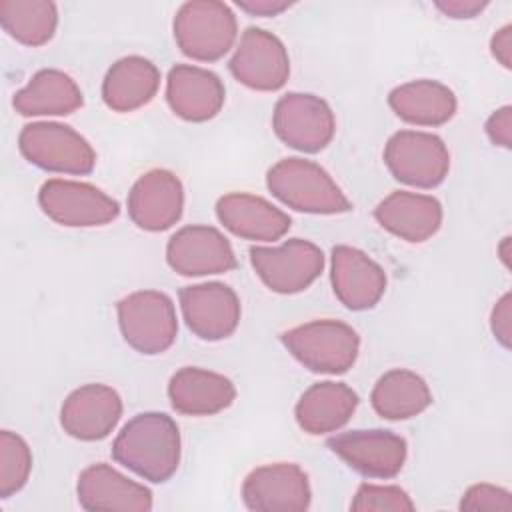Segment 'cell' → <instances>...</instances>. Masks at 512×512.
I'll list each match as a JSON object with an SVG mask.
<instances>
[{
  "instance_id": "obj_2",
  "label": "cell",
  "mask_w": 512,
  "mask_h": 512,
  "mask_svg": "<svg viewBox=\"0 0 512 512\" xmlns=\"http://www.w3.org/2000/svg\"><path fill=\"white\" fill-rule=\"evenodd\" d=\"M266 186L274 198L296 212L342 214L352 210L334 178L320 164L300 156L278 160L266 174Z\"/></svg>"
},
{
  "instance_id": "obj_32",
  "label": "cell",
  "mask_w": 512,
  "mask_h": 512,
  "mask_svg": "<svg viewBox=\"0 0 512 512\" xmlns=\"http://www.w3.org/2000/svg\"><path fill=\"white\" fill-rule=\"evenodd\" d=\"M460 510H466V512H484V510L510 512L512 510V496L502 486H494V484H488V482L472 484L462 494Z\"/></svg>"
},
{
  "instance_id": "obj_4",
  "label": "cell",
  "mask_w": 512,
  "mask_h": 512,
  "mask_svg": "<svg viewBox=\"0 0 512 512\" xmlns=\"http://www.w3.org/2000/svg\"><path fill=\"white\" fill-rule=\"evenodd\" d=\"M172 30L182 54L198 62H216L234 46L238 22L224 2L192 0L178 8Z\"/></svg>"
},
{
  "instance_id": "obj_11",
  "label": "cell",
  "mask_w": 512,
  "mask_h": 512,
  "mask_svg": "<svg viewBox=\"0 0 512 512\" xmlns=\"http://www.w3.org/2000/svg\"><path fill=\"white\" fill-rule=\"evenodd\" d=\"M228 68L240 84L260 92H274L290 76V58L276 34L250 26L242 32Z\"/></svg>"
},
{
  "instance_id": "obj_17",
  "label": "cell",
  "mask_w": 512,
  "mask_h": 512,
  "mask_svg": "<svg viewBox=\"0 0 512 512\" xmlns=\"http://www.w3.org/2000/svg\"><path fill=\"white\" fill-rule=\"evenodd\" d=\"M330 282L334 296L348 310L374 308L386 292V272L366 252L354 246H334L330 254Z\"/></svg>"
},
{
  "instance_id": "obj_22",
  "label": "cell",
  "mask_w": 512,
  "mask_h": 512,
  "mask_svg": "<svg viewBox=\"0 0 512 512\" xmlns=\"http://www.w3.org/2000/svg\"><path fill=\"white\" fill-rule=\"evenodd\" d=\"M442 204L428 194L394 190L374 208L376 222L400 240L420 244L442 226Z\"/></svg>"
},
{
  "instance_id": "obj_37",
  "label": "cell",
  "mask_w": 512,
  "mask_h": 512,
  "mask_svg": "<svg viewBox=\"0 0 512 512\" xmlns=\"http://www.w3.org/2000/svg\"><path fill=\"white\" fill-rule=\"evenodd\" d=\"M236 6L252 16H278L292 6L288 0H238Z\"/></svg>"
},
{
  "instance_id": "obj_25",
  "label": "cell",
  "mask_w": 512,
  "mask_h": 512,
  "mask_svg": "<svg viewBox=\"0 0 512 512\" xmlns=\"http://www.w3.org/2000/svg\"><path fill=\"white\" fill-rule=\"evenodd\" d=\"M160 88V70L144 56L116 60L102 80V100L114 112H134L146 106Z\"/></svg>"
},
{
  "instance_id": "obj_10",
  "label": "cell",
  "mask_w": 512,
  "mask_h": 512,
  "mask_svg": "<svg viewBox=\"0 0 512 512\" xmlns=\"http://www.w3.org/2000/svg\"><path fill=\"white\" fill-rule=\"evenodd\" d=\"M276 136L300 152L324 150L336 132V118L326 100L308 92L284 94L272 112Z\"/></svg>"
},
{
  "instance_id": "obj_33",
  "label": "cell",
  "mask_w": 512,
  "mask_h": 512,
  "mask_svg": "<svg viewBox=\"0 0 512 512\" xmlns=\"http://www.w3.org/2000/svg\"><path fill=\"white\" fill-rule=\"evenodd\" d=\"M490 328L494 338L504 346L510 348V340H512V296L510 292L502 294L490 314Z\"/></svg>"
},
{
  "instance_id": "obj_12",
  "label": "cell",
  "mask_w": 512,
  "mask_h": 512,
  "mask_svg": "<svg viewBox=\"0 0 512 512\" xmlns=\"http://www.w3.org/2000/svg\"><path fill=\"white\" fill-rule=\"evenodd\" d=\"M242 502L254 512H304L312 502L308 474L292 462L258 466L242 482Z\"/></svg>"
},
{
  "instance_id": "obj_6",
  "label": "cell",
  "mask_w": 512,
  "mask_h": 512,
  "mask_svg": "<svg viewBox=\"0 0 512 512\" xmlns=\"http://www.w3.org/2000/svg\"><path fill=\"white\" fill-rule=\"evenodd\" d=\"M20 154L34 166L60 174H90L96 166L92 144L68 124L32 122L20 130Z\"/></svg>"
},
{
  "instance_id": "obj_9",
  "label": "cell",
  "mask_w": 512,
  "mask_h": 512,
  "mask_svg": "<svg viewBox=\"0 0 512 512\" xmlns=\"http://www.w3.org/2000/svg\"><path fill=\"white\" fill-rule=\"evenodd\" d=\"M250 264L272 292L296 294L322 274L324 254L310 240L290 238L280 246H252Z\"/></svg>"
},
{
  "instance_id": "obj_1",
  "label": "cell",
  "mask_w": 512,
  "mask_h": 512,
  "mask_svg": "<svg viewBox=\"0 0 512 512\" xmlns=\"http://www.w3.org/2000/svg\"><path fill=\"white\" fill-rule=\"evenodd\" d=\"M112 458L148 482H166L180 464V430L164 412L130 418L112 444Z\"/></svg>"
},
{
  "instance_id": "obj_27",
  "label": "cell",
  "mask_w": 512,
  "mask_h": 512,
  "mask_svg": "<svg viewBox=\"0 0 512 512\" xmlns=\"http://www.w3.org/2000/svg\"><path fill=\"white\" fill-rule=\"evenodd\" d=\"M82 104L78 84L56 68L38 70L12 98V106L22 116H68Z\"/></svg>"
},
{
  "instance_id": "obj_20",
  "label": "cell",
  "mask_w": 512,
  "mask_h": 512,
  "mask_svg": "<svg viewBox=\"0 0 512 512\" xmlns=\"http://www.w3.org/2000/svg\"><path fill=\"white\" fill-rule=\"evenodd\" d=\"M226 88L218 74L192 64H176L166 78V102L186 122L212 120L224 106Z\"/></svg>"
},
{
  "instance_id": "obj_15",
  "label": "cell",
  "mask_w": 512,
  "mask_h": 512,
  "mask_svg": "<svg viewBox=\"0 0 512 512\" xmlns=\"http://www.w3.org/2000/svg\"><path fill=\"white\" fill-rule=\"evenodd\" d=\"M166 262L180 276H210L236 268V254L220 230L206 224H190L170 236Z\"/></svg>"
},
{
  "instance_id": "obj_14",
  "label": "cell",
  "mask_w": 512,
  "mask_h": 512,
  "mask_svg": "<svg viewBox=\"0 0 512 512\" xmlns=\"http://www.w3.org/2000/svg\"><path fill=\"white\" fill-rule=\"evenodd\" d=\"M186 326L200 340L216 342L234 334L240 322V298L224 282H202L178 292Z\"/></svg>"
},
{
  "instance_id": "obj_28",
  "label": "cell",
  "mask_w": 512,
  "mask_h": 512,
  "mask_svg": "<svg viewBox=\"0 0 512 512\" xmlns=\"http://www.w3.org/2000/svg\"><path fill=\"white\" fill-rule=\"evenodd\" d=\"M370 402L374 412L384 420H408L432 404V392L420 374L406 368H392L376 380Z\"/></svg>"
},
{
  "instance_id": "obj_23",
  "label": "cell",
  "mask_w": 512,
  "mask_h": 512,
  "mask_svg": "<svg viewBox=\"0 0 512 512\" xmlns=\"http://www.w3.org/2000/svg\"><path fill=\"white\" fill-rule=\"evenodd\" d=\"M236 398V388L224 374L198 366L176 370L168 382L172 408L186 416H212L226 410Z\"/></svg>"
},
{
  "instance_id": "obj_24",
  "label": "cell",
  "mask_w": 512,
  "mask_h": 512,
  "mask_svg": "<svg viewBox=\"0 0 512 512\" xmlns=\"http://www.w3.org/2000/svg\"><path fill=\"white\" fill-rule=\"evenodd\" d=\"M358 408V394L344 382H316L296 402L294 416L298 426L312 434H328L340 430Z\"/></svg>"
},
{
  "instance_id": "obj_36",
  "label": "cell",
  "mask_w": 512,
  "mask_h": 512,
  "mask_svg": "<svg viewBox=\"0 0 512 512\" xmlns=\"http://www.w3.org/2000/svg\"><path fill=\"white\" fill-rule=\"evenodd\" d=\"M490 52L504 68L512 66V26L510 24H504L494 32V36L490 38Z\"/></svg>"
},
{
  "instance_id": "obj_7",
  "label": "cell",
  "mask_w": 512,
  "mask_h": 512,
  "mask_svg": "<svg viewBox=\"0 0 512 512\" xmlns=\"http://www.w3.org/2000/svg\"><path fill=\"white\" fill-rule=\"evenodd\" d=\"M384 164L402 184L436 188L450 172V152L432 132L400 130L384 146Z\"/></svg>"
},
{
  "instance_id": "obj_13",
  "label": "cell",
  "mask_w": 512,
  "mask_h": 512,
  "mask_svg": "<svg viewBox=\"0 0 512 512\" xmlns=\"http://www.w3.org/2000/svg\"><path fill=\"white\" fill-rule=\"evenodd\" d=\"M328 448L354 472L368 478H394L408 454L406 440L382 428L350 430L328 440Z\"/></svg>"
},
{
  "instance_id": "obj_3",
  "label": "cell",
  "mask_w": 512,
  "mask_h": 512,
  "mask_svg": "<svg viewBox=\"0 0 512 512\" xmlns=\"http://www.w3.org/2000/svg\"><path fill=\"white\" fill-rule=\"evenodd\" d=\"M280 340L304 368L316 374L348 372L360 350L358 332L350 324L334 318L294 326L282 332Z\"/></svg>"
},
{
  "instance_id": "obj_5",
  "label": "cell",
  "mask_w": 512,
  "mask_h": 512,
  "mask_svg": "<svg viewBox=\"0 0 512 512\" xmlns=\"http://www.w3.org/2000/svg\"><path fill=\"white\" fill-rule=\"evenodd\" d=\"M122 338L136 352L156 356L166 352L178 336L174 302L158 290H138L116 304Z\"/></svg>"
},
{
  "instance_id": "obj_29",
  "label": "cell",
  "mask_w": 512,
  "mask_h": 512,
  "mask_svg": "<svg viewBox=\"0 0 512 512\" xmlns=\"http://www.w3.org/2000/svg\"><path fill=\"white\" fill-rule=\"evenodd\" d=\"M0 24L24 46H44L58 26V8L50 0H2Z\"/></svg>"
},
{
  "instance_id": "obj_34",
  "label": "cell",
  "mask_w": 512,
  "mask_h": 512,
  "mask_svg": "<svg viewBox=\"0 0 512 512\" xmlns=\"http://www.w3.org/2000/svg\"><path fill=\"white\" fill-rule=\"evenodd\" d=\"M490 142L500 148H510L512 146V108L502 106L496 112L490 114L484 126Z\"/></svg>"
},
{
  "instance_id": "obj_16",
  "label": "cell",
  "mask_w": 512,
  "mask_h": 512,
  "mask_svg": "<svg viewBox=\"0 0 512 512\" xmlns=\"http://www.w3.org/2000/svg\"><path fill=\"white\" fill-rule=\"evenodd\" d=\"M130 220L148 232H162L174 226L184 208V188L180 178L164 168L144 172L128 192Z\"/></svg>"
},
{
  "instance_id": "obj_26",
  "label": "cell",
  "mask_w": 512,
  "mask_h": 512,
  "mask_svg": "<svg viewBox=\"0 0 512 512\" xmlns=\"http://www.w3.org/2000/svg\"><path fill=\"white\" fill-rule=\"evenodd\" d=\"M392 112L414 126H442L456 114L454 92L436 80L420 78L396 86L388 94Z\"/></svg>"
},
{
  "instance_id": "obj_21",
  "label": "cell",
  "mask_w": 512,
  "mask_h": 512,
  "mask_svg": "<svg viewBox=\"0 0 512 512\" xmlns=\"http://www.w3.org/2000/svg\"><path fill=\"white\" fill-rule=\"evenodd\" d=\"M216 216L228 232L252 242H276L292 226L286 212L266 198L248 192L220 196L216 202Z\"/></svg>"
},
{
  "instance_id": "obj_35",
  "label": "cell",
  "mask_w": 512,
  "mask_h": 512,
  "mask_svg": "<svg viewBox=\"0 0 512 512\" xmlns=\"http://www.w3.org/2000/svg\"><path fill=\"white\" fill-rule=\"evenodd\" d=\"M488 6V2L484 0H440L436 2V8L450 18H474L478 16L484 8Z\"/></svg>"
},
{
  "instance_id": "obj_18",
  "label": "cell",
  "mask_w": 512,
  "mask_h": 512,
  "mask_svg": "<svg viewBox=\"0 0 512 512\" xmlns=\"http://www.w3.org/2000/svg\"><path fill=\"white\" fill-rule=\"evenodd\" d=\"M122 398L106 384H84L72 390L60 408V426L82 442L104 440L120 422Z\"/></svg>"
},
{
  "instance_id": "obj_8",
  "label": "cell",
  "mask_w": 512,
  "mask_h": 512,
  "mask_svg": "<svg viewBox=\"0 0 512 512\" xmlns=\"http://www.w3.org/2000/svg\"><path fill=\"white\" fill-rule=\"evenodd\" d=\"M42 212L60 226L92 228L118 218L120 204L88 182L52 178L38 190Z\"/></svg>"
},
{
  "instance_id": "obj_30",
  "label": "cell",
  "mask_w": 512,
  "mask_h": 512,
  "mask_svg": "<svg viewBox=\"0 0 512 512\" xmlns=\"http://www.w3.org/2000/svg\"><path fill=\"white\" fill-rule=\"evenodd\" d=\"M32 472V452L28 442L10 432H0V498H10L24 488Z\"/></svg>"
},
{
  "instance_id": "obj_38",
  "label": "cell",
  "mask_w": 512,
  "mask_h": 512,
  "mask_svg": "<svg viewBox=\"0 0 512 512\" xmlns=\"http://www.w3.org/2000/svg\"><path fill=\"white\" fill-rule=\"evenodd\" d=\"M498 254H500V260L504 262V266L508 268L510 266V236H506L502 240V244L498 246Z\"/></svg>"
},
{
  "instance_id": "obj_31",
  "label": "cell",
  "mask_w": 512,
  "mask_h": 512,
  "mask_svg": "<svg viewBox=\"0 0 512 512\" xmlns=\"http://www.w3.org/2000/svg\"><path fill=\"white\" fill-rule=\"evenodd\" d=\"M416 506L400 486H380L364 482L358 486L350 510L354 512H412Z\"/></svg>"
},
{
  "instance_id": "obj_19",
  "label": "cell",
  "mask_w": 512,
  "mask_h": 512,
  "mask_svg": "<svg viewBox=\"0 0 512 512\" xmlns=\"http://www.w3.org/2000/svg\"><path fill=\"white\" fill-rule=\"evenodd\" d=\"M78 502L90 512H148L152 492L140 482L130 480L110 464L98 462L84 468L76 484Z\"/></svg>"
}]
</instances>
